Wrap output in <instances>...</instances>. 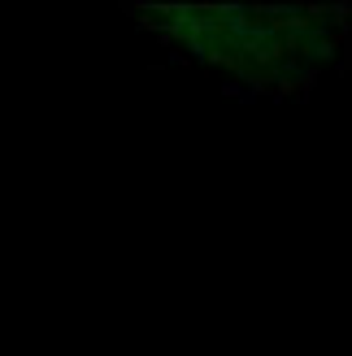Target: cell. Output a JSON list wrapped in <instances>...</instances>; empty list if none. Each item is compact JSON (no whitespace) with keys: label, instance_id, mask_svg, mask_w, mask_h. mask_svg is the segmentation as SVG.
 <instances>
[{"label":"cell","instance_id":"obj_1","mask_svg":"<svg viewBox=\"0 0 352 356\" xmlns=\"http://www.w3.org/2000/svg\"><path fill=\"white\" fill-rule=\"evenodd\" d=\"M135 26L166 57L200 70L231 96L305 100L352 52L348 5H139Z\"/></svg>","mask_w":352,"mask_h":356}]
</instances>
